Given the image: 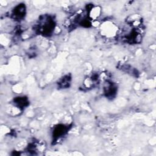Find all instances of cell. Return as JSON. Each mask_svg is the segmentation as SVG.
Returning <instances> with one entry per match:
<instances>
[{"label": "cell", "mask_w": 156, "mask_h": 156, "mask_svg": "<svg viewBox=\"0 0 156 156\" xmlns=\"http://www.w3.org/2000/svg\"><path fill=\"white\" fill-rule=\"evenodd\" d=\"M26 13V5L24 4H19L16 5L11 13V18L16 21H21L25 17Z\"/></svg>", "instance_id": "4"}, {"label": "cell", "mask_w": 156, "mask_h": 156, "mask_svg": "<svg viewBox=\"0 0 156 156\" xmlns=\"http://www.w3.org/2000/svg\"><path fill=\"white\" fill-rule=\"evenodd\" d=\"M103 92L104 96L109 99H114L118 92L117 85L111 80H106L104 83Z\"/></svg>", "instance_id": "3"}, {"label": "cell", "mask_w": 156, "mask_h": 156, "mask_svg": "<svg viewBox=\"0 0 156 156\" xmlns=\"http://www.w3.org/2000/svg\"><path fill=\"white\" fill-rule=\"evenodd\" d=\"M14 105L20 109H24L29 104L28 98L26 96H18L13 99Z\"/></svg>", "instance_id": "5"}, {"label": "cell", "mask_w": 156, "mask_h": 156, "mask_svg": "<svg viewBox=\"0 0 156 156\" xmlns=\"http://www.w3.org/2000/svg\"><path fill=\"white\" fill-rule=\"evenodd\" d=\"M71 76L70 74H66L61 77L58 81V87L60 88H68L71 84Z\"/></svg>", "instance_id": "6"}, {"label": "cell", "mask_w": 156, "mask_h": 156, "mask_svg": "<svg viewBox=\"0 0 156 156\" xmlns=\"http://www.w3.org/2000/svg\"><path fill=\"white\" fill-rule=\"evenodd\" d=\"M55 28V21L53 17L49 15L41 16L35 26L37 33L44 37H50Z\"/></svg>", "instance_id": "1"}, {"label": "cell", "mask_w": 156, "mask_h": 156, "mask_svg": "<svg viewBox=\"0 0 156 156\" xmlns=\"http://www.w3.org/2000/svg\"><path fill=\"white\" fill-rule=\"evenodd\" d=\"M69 129L70 126L69 125L64 124H58L55 126L53 128L52 133V143L54 144L63 137L68 133Z\"/></svg>", "instance_id": "2"}]
</instances>
